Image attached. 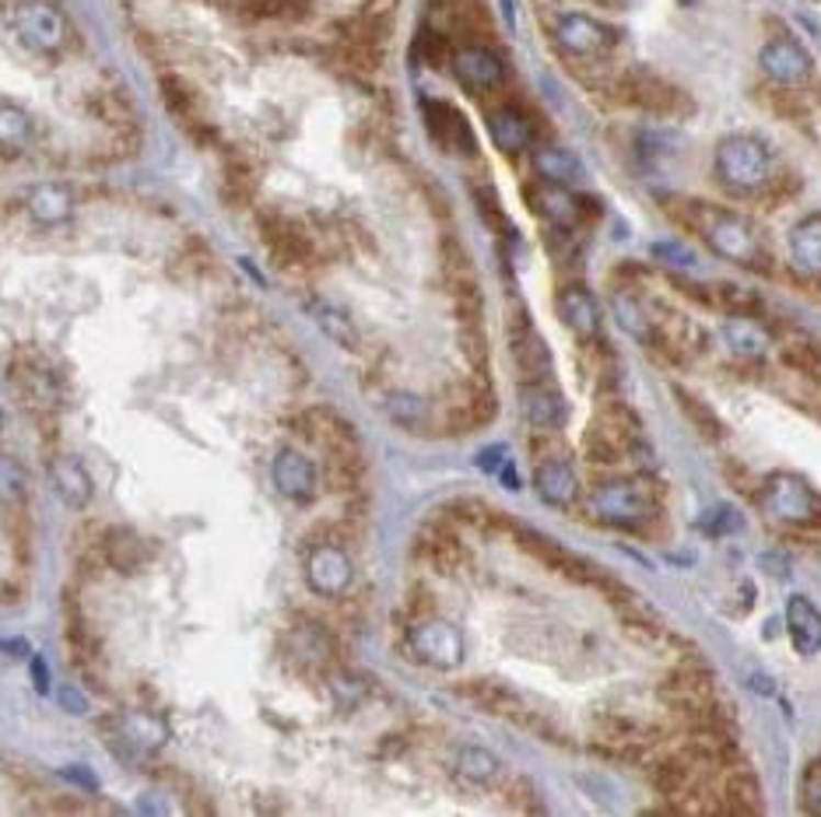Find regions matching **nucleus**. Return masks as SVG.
<instances>
[{
	"label": "nucleus",
	"mask_w": 821,
	"mask_h": 817,
	"mask_svg": "<svg viewBox=\"0 0 821 817\" xmlns=\"http://www.w3.org/2000/svg\"><path fill=\"white\" fill-rule=\"evenodd\" d=\"M463 699H471L477 708H485L492 716H503V719H527V708L520 702L516 691H509L506 684L498 681H468L460 688Z\"/></svg>",
	"instance_id": "cd10ccee"
},
{
	"label": "nucleus",
	"mask_w": 821,
	"mask_h": 817,
	"mask_svg": "<svg viewBox=\"0 0 821 817\" xmlns=\"http://www.w3.org/2000/svg\"><path fill=\"white\" fill-rule=\"evenodd\" d=\"M457 772L463 779H471L477 786H492L498 775H503V765H498V758L488 754L485 748H463L457 754Z\"/></svg>",
	"instance_id": "a19ab883"
},
{
	"label": "nucleus",
	"mask_w": 821,
	"mask_h": 817,
	"mask_svg": "<svg viewBox=\"0 0 821 817\" xmlns=\"http://www.w3.org/2000/svg\"><path fill=\"white\" fill-rule=\"evenodd\" d=\"M351 558L337 544H316L306 558V582L319 597H341L351 586Z\"/></svg>",
	"instance_id": "dca6fc26"
},
{
	"label": "nucleus",
	"mask_w": 821,
	"mask_h": 817,
	"mask_svg": "<svg viewBox=\"0 0 821 817\" xmlns=\"http://www.w3.org/2000/svg\"><path fill=\"white\" fill-rule=\"evenodd\" d=\"M790 268L805 281H821V215H811L790 232Z\"/></svg>",
	"instance_id": "4be33fe9"
},
{
	"label": "nucleus",
	"mask_w": 821,
	"mask_h": 817,
	"mask_svg": "<svg viewBox=\"0 0 821 817\" xmlns=\"http://www.w3.org/2000/svg\"><path fill=\"white\" fill-rule=\"evenodd\" d=\"M787 628H790V643L800 656H814L821 649V614L808 597H790Z\"/></svg>",
	"instance_id": "c756f323"
},
{
	"label": "nucleus",
	"mask_w": 821,
	"mask_h": 817,
	"mask_svg": "<svg viewBox=\"0 0 821 817\" xmlns=\"http://www.w3.org/2000/svg\"><path fill=\"white\" fill-rule=\"evenodd\" d=\"M415 57L425 64V67H442L446 60L453 57V49H450V39L439 32V29H421L418 35H415Z\"/></svg>",
	"instance_id": "37998d69"
},
{
	"label": "nucleus",
	"mask_w": 821,
	"mask_h": 817,
	"mask_svg": "<svg viewBox=\"0 0 821 817\" xmlns=\"http://www.w3.org/2000/svg\"><path fill=\"white\" fill-rule=\"evenodd\" d=\"M49 485L70 509H85L88 502H92V495H95L92 474L85 470L81 459L67 456V453L49 459Z\"/></svg>",
	"instance_id": "aec40b11"
},
{
	"label": "nucleus",
	"mask_w": 821,
	"mask_h": 817,
	"mask_svg": "<svg viewBox=\"0 0 821 817\" xmlns=\"http://www.w3.org/2000/svg\"><path fill=\"white\" fill-rule=\"evenodd\" d=\"M260 232L271 257L281 263V268H310L313 257H316V246L306 236V228L295 225L292 218H281V215H263L260 218Z\"/></svg>",
	"instance_id": "ddd939ff"
},
{
	"label": "nucleus",
	"mask_w": 821,
	"mask_h": 817,
	"mask_svg": "<svg viewBox=\"0 0 821 817\" xmlns=\"http://www.w3.org/2000/svg\"><path fill=\"white\" fill-rule=\"evenodd\" d=\"M25 488H29L25 467L14 456H0V502L25 499Z\"/></svg>",
	"instance_id": "49530a36"
},
{
	"label": "nucleus",
	"mask_w": 821,
	"mask_h": 817,
	"mask_svg": "<svg viewBox=\"0 0 821 817\" xmlns=\"http://www.w3.org/2000/svg\"><path fill=\"white\" fill-rule=\"evenodd\" d=\"M800 801H805L808 814H821V761L805 772V783H800Z\"/></svg>",
	"instance_id": "8fccbe9b"
},
{
	"label": "nucleus",
	"mask_w": 821,
	"mask_h": 817,
	"mask_svg": "<svg viewBox=\"0 0 821 817\" xmlns=\"http://www.w3.org/2000/svg\"><path fill=\"white\" fill-rule=\"evenodd\" d=\"M527 201L530 207L538 211V215L551 225L559 228H576L583 225L586 218L600 215V204H594L591 197H580V193H573L569 186H559V183H533L527 186Z\"/></svg>",
	"instance_id": "9d476101"
},
{
	"label": "nucleus",
	"mask_w": 821,
	"mask_h": 817,
	"mask_svg": "<svg viewBox=\"0 0 821 817\" xmlns=\"http://www.w3.org/2000/svg\"><path fill=\"white\" fill-rule=\"evenodd\" d=\"M660 699L671 708L677 719L688 726H712V723H730L723 716V705L717 699V684L712 673L702 663H682L671 678L660 684Z\"/></svg>",
	"instance_id": "f03ea898"
},
{
	"label": "nucleus",
	"mask_w": 821,
	"mask_h": 817,
	"mask_svg": "<svg viewBox=\"0 0 821 817\" xmlns=\"http://www.w3.org/2000/svg\"><path fill=\"white\" fill-rule=\"evenodd\" d=\"M674 397H677V404H682V411L688 415V421L699 429V435L702 439H712V442H720L727 432H723V421L709 411V404H702L699 397H691L688 389H674Z\"/></svg>",
	"instance_id": "79ce46f5"
},
{
	"label": "nucleus",
	"mask_w": 821,
	"mask_h": 817,
	"mask_svg": "<svg viewBox=\"0 0 821 817\" xmlns=\"http://www.w3.org/2000/svg\"><path fill=\"white\" fill-rule=\"evenodd\" d=\"M783 365H790L800 376H821V351L808 341H790L783 348Z\"/></svg>",
	"instance_id": "a18cd8bd"
},
{
	"label": "nucleus",
	"mask_w": 821,
	"mask_h": 817,
	"mask_svg": "<svg viewBox=\"0 0 821 817\" xmlns=\"http://www.w3.org/2000/svg\"><path fill=\"white\" fill-rule=\"evenodd\" d=\"M410 649L421 663L436 667V670H453L463 663V635L457 625L442 617H421L407 635Z\"/></svg>",
	"instance_id": "1a4fd4ad"
},
{
	"label": "nucleus",
	"mask_w": 821,
	"mask_h": 817,
	"mask_svg": "<svg viewBox=\"0 0 821 817\" xmlns=\"http://www.w3.org/2000/svg\"><path fill=\"white\" fill-rule=\"evenodd\" d=\"M682 4H691V0H682Z\"/></svg>",
	"instance_id": "6e6d98bb"
},
{
	"label": "nucleus",
	"mask_w": 821,
	"mask_h": 817,
	"mask_svg": "<svg viewBox=\"0 0 821 817\" xmlns=\"http://www.w3.org/2000/svg\"><path fill=\"white\" fill-rule=\"evenodd\" d=\"M650 779H653V786H656L660 796H667V801L677 804V801H685L688 793H695V786H699V765H695L685 751H677V754H671L664 761H656Z\"/></svg>",
	"instance_id": "412c9836"
},
{
	"label": "nucleus",
	"mask_w": 821,
	"mask_h": 817,
	"mask_svg": "<svg viewBox=\"0 0 821 817\" xmlns=\"http://www.w3.org/2000/svg\"><path fill=\"white\" fill-rule=\"evenodd\" d=\"M758 64L765 70V78L773 84H787V88H800L811 78V53L800 46L790 35H779V39L765 43L758 53Z\"/></svg>",
	"instance_id": "2eb2a0df"
},
{
	"label": "nucleus",
	"mask_w": 821,
	"mask_h": 817,
	"mask_svg": "<svg viewBox=\"0 0 821 817\" xmlns=\"http://www.w3.org/2000/svg\"><path fill=\"white\" fill-rule=\"evenodd\" d=\"M418 555L432 565L436 572L453 576L460 568V561H463V547H460V541L450 534V530L428 526V530H421V537H418Z\"/></svg>",
	"instance_id": "2f4dec72"
},
{
	"label": "nucleus",
	"mask_w": 821,
	"mask_h": 817,
	"mask_svg": "<svg viewBox=\"0 0 821 817\" xmlns=\"http://www.w3.org/2000/svg\"><path fill=\"white\" fill-rule=\"evenodd\" d=\"M702 526L709 530V534H723V530H738V526H741V520H738L730 509H717V520H712V523L706 520Z\"/></svg>",
	"instance_id": "603ef678"
},
{
	"label": "nucleus",
	"mask_w": 821,
	"mask_h": 817,
	"mask_svg": "<svg viewBox=\"0 0 821 817\" xmlns=\"http://www.w3.org/2000/svg\"><path fill=\"white\" fill-rule=\"evenodd\" d=\"M520 541H524V547L530 551L533 558H541V561L551 568V572H559V576L573 579V582H591V586H594V579H597L600 568L591 565L586 558H580V555H573V551L562 547L559 541H551V537H544V534H533V530H524Z\"/></svg>",
	"instance_id": "a211bd4d"
},
{
	"label": "nucleus",
	"mask_w": 821,
	"mask_h": 817,
	"mask_svg": "<svg viewBox=\"0 0 821 817\" xmlns=\"http://www.w3.org/2000/svg\"><path fill=\"white\" fill-rule=\"evenodd\" d=\"M551 35H555L562 53L580 57V60H600L618 46V32L611 25L597 22V18L583 14V11L559 14L555 25H551Z\"/></svg>",
	"instance_id": "0eeeda50"
},
{
	"label": "nucleus",
	"mask_w": 821,
	"mask_h": 817,
	"mask_svg": "<svg viewBox=\"0 0 821 817\" xmlns=\"http://www.w3.org/2000/svg\"><path fill=\"white\" fill-rule=\"evenodd\" d=\"M555 309L562 316V324L573 330L580 341H591V337H597V330H600V309H597L594 295L586 292V288H562Z\"/></svg>",
	"instance_id": "393cba45"
},
{
	"label": "nucleus",
	"mask_w": 821,
	"mask_h": 817,
	"mask_svg": "<svg viewBox=\"0 0 821 817\" xmlns=\"http://www.w3.org/2000/svg\"><path fill=\"white\" fill-rule=\"evenodd\" d=\"M474 204L481 211V218H485L495 232H509V218H506V211H503V204H498L492 186H474Z\"/></svg>",
	"instance_id": "09e8293b"
},
{
	"label": "nucleus",
	"mask_w": 821,
	"mask_h": 817,
	"mask_svg": "<svg viewBox=\"0 0 821 817\" xmlns=\"http://www.w3.org/2000/svg\"><path fill=\"white\" fill-rule=\"evenodd\" d=\"M310 313H313V319L319 324V330H324L334 344H341V348H348V351L359 348V330H355V324L348 319L345 309L330 306V302H324V298H313V302H310Z\"/></svg>",
	"instance_id": "e433bc0d"
},
{
	"label": "nucleus",
	"mask_w": 821,
	"mask_h": 817,
	"mask_svg": "<svg viewBox=\"0 0 821 817\" xmlns=\"http://www.w3.org/2000/svg\"><path fill=\"white\" fill-rule=\"evenodd\" d=\"M533 169L544 183H559V186H573L583 180V166L576 155H569L565 148H538L533 155Z\"/></svg>",
	"instance_id": "f704fd0d"
},
{
	"label": "nucleus",
	"mask_w": 821,
	"mask_h": 817,
	"mask_svg": "<svg viewBox=\"0 0 821 817\" xmlns=\"http://www.w3.org/2000/svg\"><path fill=\"white\" fill-rule=\"evenodd\" d=\"M594 4H604V8H618L621 0H594Z\"/></svg>",
	"instance_id": "5fc2aeb1"
},
{
	"label": "nucleus",
	"mask_w": 821,
	"mask_h": 817,
	"mask_svg": "<svg viewBox=\"0 0 821 817\" xmlns=\"http://www.w3.org/2000/svg\"><path fill=\"white\" fill-rule=\"evenodd\" d=\"M520 411L530 429L538 432H559L565 424V400L548 383H527L520 389Z\"/></svg>",
	"instance_id": "6ab92c4d"
},
{
	"label": "nucleus",
	"mask_w": 821,
	"mask_h": 817,
	"mask_svg": "<svg viewBox=\"0 0 821 817\" xmlns=\"http://www.w3.org/2000/svg\"><path fill=\"white\" fill-rule=\"evenodd\" d=\"M723 341L727 348L738 354V359H762L765 348H769V337L758 327V319L747 316H730L723 327Z\"/></svg>",
	"instance_id": "72a5a7b5"
},
{
	"label": "nucleus",
	"mask_w": 821,
	"mask_h": 817,
	"mask_svg": "<svg viewBox=\"0 0 821 817\" xmlns=\"http://www.w3.org/2000/svg\"><path fill=\"white\" fill-rule=\"evenodd\" d=\"M712 306H720L727 316H747V319H758L765 316V298L752 288H741V284H717V292H712Z\"/></svg>",
	"instance_id": "58836bf2"
},
{
	"label": "nucleus",
	"mask_w": 821,
	"mask_h": 817,
	"mask_svg": "<svg viewBox=\"0 0 821 817\" xmlns=\"http://www.w3.org/2000/svg\"><path fill=\"white\" fill-rule=\"evenodd\" d=\"M450 67H453L457 81H460L463 88H468V92H477V95L495 92V88L506 81V67H503V60H498V53L488 49L485 43H468V46H460V49L453 53V57H450Z\"/></svg>",
	"instance_id": "f8f14e48"
},
{
	"label": "nucleus",
	"mask_w": 821,
	"mask_h": 817,
	"mask_svg": "<svg viewBox=\"0 0 821 817\" xmlns=\"http://www.w3.org/2000/svg\"><path fill=\"white\" fill-rule=\"evenodd\" d=\"M509 351L527 383H544L551 376V351L544 344V337L533 330L530 316L524 309L509 319Z\"/></svg>",
	"instance_id": "4468645a"
},
{
	"label": "nucleus",
	"mask_w": 821,
	"mask_h": 817,
	"mask_svg": "<svg viewBox=\"0 0 821 817\" xmlns=\"http://www.w3.org/2000/svg\"><path fill=\"white\" fill-rule=\"evenodd\" d=\"M611 95L621 105H632V110H642L650 116H688L691 113V99L674 88L671 81L650 75V70H625L611 84Z\"/></svg>",
	"instance_id": "7ed1b4c3"
},
{
	"label": "nucleus",
	"mask_w": 821,
	"mask_h": 817,
	"mask_svg": "<svg viewBox=\"0 0 821 817\" xmlns=\"http://www.w3.org/2000/svg\"><path fill=\"white\" fill-rule=\"evenodd\" d=\"M421 113H425V127L432 134V140L450 155H463L471 158L477 155V137L471 131L468 116H463L457 105L442 102V99H425L421 102Z\"/></svg>",
	"instance_id": "9b49d317"
},
{
	"label": "nucleus",
	"mask_w": 821,
	"mask_h": 817,
	"mask_svg": "<svg viewBox=\"0 0 821 817\" xmlns=\"http://www.w3.org/2000/svg\"><path fill=\"white\" fill-rule=\"evenodd\" d=\"M717 180L734 193H758L769 180V151L755 137H723L717 145Z\"/></svg>",
	"instance_id": "39448f33"
},
{
	"label": "nucleus",
	"mask_w": 821,
	"mask_h": 817,
	"mask_svg": "<svg viewBox=\"0 0 821 817\" xmlns=\"http://www.w3.org/2000/svg\"><path fill=\"white\" fill-rule=\"evenodd\" d=\"M509 464L506 459V450L503 446H492V450H485V453H477V467L481 470H503Z\"/></svg>",
	"instance_id": "3c124183"
},
{
	"label": "nucleus",
	"mask_w": 821,
	"mask_h": 817,
	"mask_svg": "<svg viewBox=\"0 0 821 817\" xmlns=\"http://www.w3.org/2000/svg\"><path fill=\"white\" fill-rule=\"evenodd\" d=\"M70 211H75V201L57 183H43L29 193V215L40 225H60L70 218Z\"/></svg>",
	"instance_id": "473e14b6"
},
{
	"label": "nucleus",
	"mask_w": 821,
	"mask_h": 817,
	"mask_svg": "<svg viewBox=\"0 0 821 817\" xmlns=\"http://www.w3.org/2000/svg\"><path fill=\"white\" fill-rule=\"evenodd\" d=\"M583 450H586V456H591L594 464H600V467H615V464H621V459H625V453H621L618 442H615L608 432H600L597 424H591V432H586Z\"/></svg>",
	"instance_id": "c03bdc74"
},
{
	"label": "nucleus",
	"mask_w": 821,
	"mask_h": 817,
	"mask_svg": "<svg viewBox=\"0 0 821 817\" xmlns=\"http://www.w3.org/2000/svg\"><path fill=\"white\" fill-rule=\"evenodd\" d=\"M162 102L169 105V113L183 123V127L193 134L204 127V116H201V102H198V92L180 81V78H162Z\"/></svg>",
	"instance_id": "c9c22d12"
},
{
	"label": "nucleus",
	"mask_w": 821,
	"mask_h": 817,
	"mask_svg": "<svg viewBox=\"0 0 821 817\" xmlns=\"http://www.w3.org/2000/svg\"><path fill=\"white\" fill-rule=\"evenodd\" d=\"M239 8L257 22H299L310 14V0H239Z\"/></svg>",
	"instance_id": "ea45409f"
},
{
	"label": "nucleus",
	"mask_w": 821,
	"mask_h": 817,
	"mask_svg": "<svg viewBox=\"0 0 821 817\" xmlns=\"http://www.w3.org/2000/svg\"><path fill=\"white\" fill-rule=\"evenodd\" d=\"M758 810H762L758 779L741 765H730L720 790V814H758Z\"/></svg>",
	"instance_id": "c85d7f7f"
},
{
	"label": "nucleus",
	"mask_w": 821,
	"mask_h": 817,
	"mask_svg": "<svg viewBox=\"0 0 821 817\" xmlns=\"http://www.w3.org/2000/svg\"><path fill=\"white\" fill-rule=\"evenodd\" d=\"M11 29L29 49L46 53V57H57L75 39L67 14L49 0H22L11 14Z\"/></svg>",
	"instance_id": "20e7f679"
},
{
	"label": "nucleus",
	"mask_w": 821,
	"mask_h": 817,
	"mask_svg": "<svg viewBox=\"0 0 821 817\" xmlns=\"http://www.w3.org/2000/svg\"><path fill=\"white\" fill-rule=\"evenodd\" d=\"M274 488L289 499H310L316 491V467L299 450H281L274 456Z\"/></svg>",
	"instance_id": "5701e85b"
},
{
	"label": "nucleus",
	"mask_w": 821,
	"mask_h": 817,
	"mask_svg": "<svg viewBox=\"0 0 821 817\" xmlns=\"http://www.w3.org/2000/svg\"><path fill=\"white\" fill-rule=\"evenodd\" d=\"M35 137V123L32 116L22 110V105L0 102V148L4 151H22L32 145Z\"/></svg>",
	"instance_id": "4c0bfd02"
},
{
	"label": "nucleus",
	"mask_w": 821,
	"mask_h": 817,
	"mask_svg": "<svg viewBox=\"0 0 821 817\" xmlns=\"http://www.w3.org/2000/svg\"><path fill=\"white\" fill-rule=\"evenodd\" d=\"M60 702H64V708H67L70 716H81L85 708H88V702L78 695V691H70V688H64V691H60Z\"/></svg>",
	"instance_id": "864d4df0"
},
{
	"label": "nucleus",
	"mask_w": 821,
	"mask_h": 817,
	"mask_svg": "<svg viewBox=\"0 0 821 817\" xmlns=\"http://www.w3.org/2000/svg\"><path fill=\"white\" fill-rule=\"evenodd\" d=\"M769 105L790 123H805L808 120V105H805V95H797V88H787V84H776L769 92Z\"/></svg>",
	"instance_id": "de8ad7c7"
},
{
	"label": "nucleus",
	"mask_w": 821,
	"mask_h": 817,
	"mask_svg": "<svg viewBox=\"0 0 821 817\" xmlns=\"http://www.w3.org/2000/svg\"><path fill=\"white\" fill-rule=\"evenodd\" d=\"M0 424H4V418H0Z\"/></svg>",
	"instance_id": "4d7b16f0"
},
{
	"label": "nucleus",
	"mask_w": 821,
	"mask_h": 817,
	"mask_svg": "<svg viewBox=\"0 0 821 817\" xmlns=\"http://www.w3.org/2000/svg\"><path fill=\"white\" fill-rule=\"evenodd\" d=\"M667 215L674 222H682L688 232H699L709 250H717L720 257L744 263L752 271H769V250L762 246L758 232L747 225L741 215L717 204H702V201H688V197H667L664 201Z\"/></svg>",
	"instance_id": "f257e3e1"
},
{
	"label": "nucleus",
	"mask_w": 821,
	"mask_h": 817,
	"mask_svg": "<svg viewBox=\"0 0 821 817\" xmlns=\"http://www.w3.org/2000/svg\"><path fill=\"white\" fill-rule=\"evenodd\" d=\"M591 512L608 526H639L653 517V495L639 481H608L591 495Z\"/></svg>",
	"instance_id": "6e6552de"
},
{
	"label": "nucleus",
	"mask_w": 821,
	"mask_h": 817,
	"mask_svg": "<svg viewBox=\"0 0 821 817\" xmlns=\"http://www.w3.org/2000/svg\"><path fill=\"white\" fill-rule=\"evenodd\" d=\"M102 555H105V565H110L113 572L134 576L137 568L151 558V551H148V544H145V537H140V534H134V530H127V526H116V530H110V534H105Z\"/></svg>",
	"instance_id": "b1692460"
},
{
	"label": "nucleus",
	"mask_w": 821,
	"mask_h": 817,
	"mask_svg": "<svg viewBox=\"0 0 821 817\" xmlns=\"http://www.w3.org/2000/svg\"><path fill=\"white\" fill-rule=\"evenodd\" d=\"M289 653L295 656V660L302 667L310 670H319L330 663L334 656V643L330 635L324 632V625H313V621H306V625H295L292 635H289Z\"/></svg>",
	"instance_id": "7c9ffc66"
},
{
	"label": "nucleus",
	"mask_w": 821,
	"mask_h": 817,
	"mask_svg": "<svg viewBox=\"0 0 821 817\" xmlns=\"http://www.w3.org/2000/svg\"><path fill=\"white\" fill-rule=\"evenodd\" d=\"M765 509L773 512L776 520L794 523V526H821V499L808 488V481H800L797 474H769L765 477V495H762Z\"/></svg>",
	"instance_id": "423d86ee"
},
{
	"label": "nucleus",
	"mask_w": 821,
	"mask_h": 817,
	"mask_svg": "<svg viewBox=\"0 0 821 817\" xmlns=\"http://www.w3.org/2000/svg\"><path fill=\"white\" fill-rule=\"evenodd\" d=\"M533 481H538V495L551 506H573L580 499V477L562 456H548Z\"/></svg>",
	"instance_id": "bb28decb"
},
{
	"label": "nucleus",
	"mask_w": 821,
	"mask_h": 817,
	"mask_svg": "<svg viewBox=\"0 0 821 817\" xmlns=\"http://www.w3.org/2000/svg\"><path fill=\"white\" fill-rule=\"evenodd\" d=\"M488 134H492V140H495V148H498V151H506V155H520V151H527V148H530V140H533L530 120H527L520 110H513V105H498V110L488 113Z\"/></svg>",
	"instance_id": "a878e982"
},
{
	"label": "nucleus",
	"mask_w": 821,
	"mask_h": 817,
	"mask_svg": "<svg viewBox=\"0 0 821 817\" xmlns=\"http://www.w3.org/2000/svg\"><path fill=\"white\" fill-rule=\"evenodd\" d=\"M11 383L35 415H53L60 407V386L57 376L35 359H18L11 365Z\"/></svg>",
	"instance_id": "f3484780"
}]
</instances>
